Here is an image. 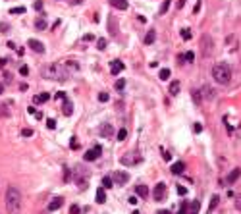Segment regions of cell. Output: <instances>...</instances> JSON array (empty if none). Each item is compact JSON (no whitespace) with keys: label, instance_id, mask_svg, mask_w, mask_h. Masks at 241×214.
Instances as JSON below:
<instances>
[{"label":"cell","instance_id":"d6a6232c","mask_svg":"<svg viewBox=\"0 0 241 214\" xmlns=\"http://www.w3.org/2000/svg\"><path fill=\"white\" fill-rule=\"evenodd\" d=\"M10 14H25V8H23V6H19V8H12V10H10Z\"/></svg>","mask_w":241,"mask_h":214},{"label":"cell","instance_id":"11a10c76","mask_svg":"<svg viewBox=\"0 0 241 214\" xmlns=\"http://www.w3.org/2000/svg\"><path fill=\"white\" fill-rule=\"evenodd\" d=\"M83 39H85V41H93V39H95V37H93V35H91V33H89V35H85V37H83Z\"/></svg>","mask_w":241,"mask_h":214},{"label":"cell","instance_id":"5b68a950","mask_svg":"<svg viewBox=\"0 0 241 214\" xmlns=\"http://www.w3.org/2000/svg\"><path fill=\"white\" fill-rule=\"evenodd\" d=\"M100 152H102V147H100V145H95L93 149H89V151L85 152L83 158H85L87 162H93V160H97L98 156H100Z\"/></svg>","mask_w":241,"mask_h":214},{"label":"cell","instance_id":"4dcf8cb0","mask_svg":"<svg viewBox=\"0 0 241 214\" xmlns=\"http://www.w3.org/2000/svg\"><path fill=\"white\" fill-rule=\"evenodd\" d=\"M97 48H98V50H104V48H106V39H98V41H97Z\"/></svg>","mask_w":241,"mask_h":214},{"label":"cell","instance_id":"bcb514c9","mask_svg":"<svg viewBox=\"0 0 241 214\" xmlns=\"http://www.w3.org/2000/svg\"><path fill=\"white\" fill-rule=\"evenodd\" d=\"M193 131H195V133L203 131V123H195V126H193Z\"/></svg>","mask_w":241,"mask_h":214},{"label":"cell","instance_id":"d4e9b609","mask_svg":"<svg viewBox=\"0 0 241 214\" xmlns=\"http://www.w3.org/2000/svg\"><path fill=\"white\" fill-rule=\"evenodd\" d=\"M154 39H156V33H154V31H148V33H147V37H145V44L154 42Z\"/></svg>","mask_w":241,"mask_h":214},{"label":"cell","instance_id":"816d5d0a","mask_svg":"<svg viewBox=\"0 0 241 214\" xmlns=\"http://www.w3.org/2000/svg\"><path fill=\"white\" fill-rule=\"evenodd\" d=\"M128 201H129V202H131V205H137V202H139V201H137V197H129V199H128Z\"/></svg>","mask_w":241,"mask_h":214},{"label":"cell","instance_id":"3957f363","mask_svg":"<svg viewBox=\"0 0 241 214\" xmlns=\"http://www.w3.org/2000/svg\"><path fill=\"white\" fill-rule=\"evenodd\" d=\"M212 79L218 85H228L229 79H232V67H229L226 62H218L212 67Z\"/></svg>","mask_w":241,"mask_h":214},{"label":"cell","instance_id":"7c38bea8","mask_svg":"<svg viewBox=\"0 0 241 214\" xmlns=\"http://www.w3.org/2000/svg\"><path fill=\"white\" fill-rule=\"evenodd\" d=\"M100 135H102V137H112V135H114V127L110 126V123H102V126H100Z\"/></svg>","mask_w":241,"mask_h":214},{"label":"cell","instance_id":"f6af8a7d","mask_svg":"<svg viewBox=\"0 0 241 214\" xmlns=\"http://www.w3.org/2000/svg\"><path fill=\"white\" fill-rule=\"evenodd\" d=\"M185 60H187V62H193V60H195V54H193L191 50H189V52L185 54Z\"/></svg>","mask_w":241,"mask_h":214},{"label":"cell","instance_id":"f546056e","mask_svg":"<svg viewBox=\"0 0 241 214\" xmlns=\"http://www.w3.org/2000/svg\"><path fill=\"white\" fill-rule=\"evenodd\" d=\"M35 27H37V29H41V31H43V29H47V21H44V19H37V21H35Z\"/></svg>","mask_w":241,"mask_h":214},{"label":"cell","instance_id":"d6986e66","mask_svg":"<svg viewBox=\"0 0 241 214\" xmlns=\"http://www.w3.org/2000/svg\"><path fill=\"white\" fill-rule=\"evenodd\" d=\"M135 193L139 195L141 199H147L148 197V189H147V185H137L135 187Z\"/></svg>","mask_w":241,"mask_h":214},{"label":"cell","instance_id":"7a4b0ae2","mask_svg":"<svg viewBox=\"0 0 241 214\" xmlns=\"http://www.w3.org/2000/svg\"><path fill=\"white\" fill-rule=\"evenodd\" d=\"M41 73H43L44 79H54V81H66L68 79V70H66V66H62V64L43 66Z\"/></svg>","mask_w":241,"mask_h":214},{"label":"cell","instance_id":"9f6ffc18","mask_svg":"<svg viewBox=\"0 0 241 214\" xmlns=\"http://www.w3.org/2000/svg\"><path fill=\"white\" fill-rule=\"evenodd\" d=\"M158 214H170V210H160Z\"/></svg>","mask_w":241,"mask_h":214},{"label":"cell","instance_id":"e575fe53","mask_svg":"<svg viewBox=\"0 0 241 214\" xmlns=\"http://www.w3.org/2000/svg\"><path fill=\"white\" fill-rule=\"evenodd\" d=\"M187 208H189V205H187V202H183V205L179 207V210H178V214H187Z\"/></svg>","mask_w":241,"mask_h":214},{"label":"cell","instance_id":"9a60e30c","mask_svg":"<svg viewBox=\"0 0 241 214\" xmlns=\"http://www.w3.org/2000/svg\"><path fill=\"white\" fill-rule=\"evenodd\" d=\"M172 174H176V176H181L183 174V170H185V164L183 162H176V164H172Z\"/></svg>","mask_w":241,"mask_h":214},{"label":"cell","instance_id":"8d00e7d4","mask_svg":"<svg viewBox=\"0 0 241 214\" xmlns=\"http://www.w3.org/2000/svg\"><path fill=\"white\" fill-rule=\"evenodd\" d=\"M98 100L100 102H108V93H98Z\"/></svg>","mask_w":241,"mask_h":214},{"label":"cell","instance_id":"d590c367","mask_svg":"<svg viewBox=\"0 0 241 214\" xmlns=\"http://www.w3.org/2000/svg\"><path fill=\"white\" fill-rule=\"evenodd\" d=\"M204 97L208 98V100H212V98H214V95H212V91H210L208 87H204Z\"/></svg>","mask_w":241,"mask_h":214},{"label":"cell","instance_id":"ba28073f","mask_svg":"<svg viewBox=\"0 0 241 214\" xmlns=\"http://www.w3.org/2000/svg\"><path fill=\"white\" fill-rule=\"evenodd\" d=\"M212 52V39L208 35H203V56H210Z\"/></svg>","mask_w":241,"mask_h":214},{"label":"cell","instance_id":"ffe728a7","mask_svg":"<svg viewBox=\"0 0 241 214\" xmlns=\"http://www.w3.org/2000/svg\"><path fill=\"white\" fill-rule=\"evenodd\" d=\"M199 208H201V201H193L187 208V214H199Z\"/></svg>","mask_w":241,"mask_h":214},{"label":"cell","instance_id":"cb8c5ba5","mask_svg":"<svg viewBox=\"0 0 241 214\" xmlns=\"http://www.w3.org/2000/svg\"><path fill=\"white\" fill-rule=\"evenodd\" d=\"M102 187H104V189H110V187H114V182H112V177H108V176H104V177H102Z\"/></svg>","mask_w":241,"mask_h":214},{"label":"cell","instance_id":"9c48e42d","mask_svg":"<svg viewBox=\"0 0 241 214\" xmlns=\"http://www.w3.org/2000/svg\"><path fill=\"white\" fill-rule=\"evenodd\" d=\"M27 47H31V50H35L37 54H43V52H44V44H43L41 41H37V39H29Z\"/></svg>","mask_w":241,"mask_h":214},{"label":"cell","instance_id":"f1b7e54d","mask_svg":"<svg viewBox=\"0 0 241 214\" xmlns=\"http://www.w3.org/2000/svg\"><path fill=\"white\" fill-rule=\"evenodd\" d=\"M70 149H72V151L79 149V141H77V137H72V139H70Z\"/></svg>","mask_w":241,"mask_h":214},{"label":"cell","instance_id":"db71d44e","mask_svg":"<svg viewBox=\"0 0 241 214\" xmlns=\"http://www.w3.org/2000/svg\"><path fill=\"white\" fill-rule=\"evenodd\" d=\"M56 98H60V100H64V98H66V93H58V95H56Z\"/></svg>","mask_w":241,"mask_h":214},{"label":"cell","instance_id":"f907efd6","mask_svg":"<svg viewBox=\"0 0 241 214\" xmlns=\"http://www.w3.org/2000/svg\"><path fill=\"white\" fill-rule=\"evenodd\" d=\"M35 10H43V2H41V0H37V2H35Z\"/></svg>","mask_w":241,"mask_h":214},{"label":"cell","instance_id":"ee69618b","mask_svg":"<svg viewBox=\"0 0 241 214\" xmlns=\"http://www.w3.org/2000/svg\"><path fill=\"white\" fill-rule=\"evenodd\" d=\"M64 182H70V168H64Z\"/></svg>","mask_w":241,"mask_h":214},{"label":"cell","instance_id":"ab89813d","mask_svg":"<svg viewBox=\"0 0 241 214\" xmlns=\"http://www.w3.org/2000/svg\"><path fill=\"white\" fill-rule=\"evenodd\" d=\"M47 127H48V129H54V127H56V122H54L52 118H48V120H47Z\"/></svg>","mask_w":241,"mask_h":214},{"label":"cell","instance_id":"484cf974","mask_svg":"<svg viewBox=\"0 0 241 214\" xmlns=\"http://www.w3.org/2000/svg\"><path fill=\"white\" fill-rule=\"evenodd\" d=\"M168 8H170V0H164L162 6H160V10H158V14H160V16L166 14V12H168Z\"/></svg>","mask_w":241,"mask_h":214},{"label":"cell","instance_id":"30bf717a","mask_svg":"<svg viewBox=\"0 0 241 214\" xmlns=\"http://www.w3.org/2000/svg\"><path fill=\"white\" fill-rule=\"evenodd\" d=\"M62 205H64V199H62V197H54V199L48 202V212H54V210H58Z\"/></svg>","mask_w":241,"mask_h":214},{"label":"cell","instance_id":"836d02e7","mask_svg":"<svg viewBox=\"0 0 241 214\" xmlns=\"http://www.w3.org/2000/svg\"><path fill=\"white\" fill-rule=\"evenodd\" d=\"M114 87H116L118 91H122V89L125 87V79H118V81H116V85H114Z\"/></svg>","mask_w":241,"mask_h":214},{"label":"cell","instance_id":"44dd1931","mask_svg":"<svg viewBox=\"0 0 241 214\" xmlns=\"http://www.w3.org/2000/svg\"><path fill=\"white\" fill-rule=\"evenodd\" d=\"M108 27L112 35H118V23H116V17H108Z\"/></svg>","mask_w":241,"mask_h":214},{"label":"cell","instance_id":"e0dca14e","mask_svg":"<svg viewBox=\"0 0 241 214\" xmlns=\"http://www.w3.org/2000/svg\"><path fill=\"white\" fill-rule=\"evenodd\" d=\"M97 202H98V205H104V202H106V193H104V187H98V189H97Z\"/></svg>","mask_w":241,"mask_h":214},{"label":"cell","instance_id":"ac0fdd59","mask_svg":"<svg viewBox=\"0 0 241 214\" xmlns=\"http://www.w3.org/2000/svg\"><path fill=\"white\" fill-rule=\"evenodd\" d=\"M179 89H181L179 81H172V83H170V95H172V97H178V95H179Z\"/></svg>","mask_w":241,"mask_h":214},{"label":"cell","instance_id":"603a6c76","mask_svg":"<svg viewBox=\"0 0 241 214\" xmlns=\"http://www.w3.org/2000/svg\"><path fill=\"white\" fill-rule=\"evenodd\" d=\"M170 70H168V67H164V70H160V73H158V77H160V79H162V81H168L170 79Z\"/></svg>","mask_w":241,"mask_h":214},{"label":"cell","instance_id":"52a82bcc","mask_svg":"<svg viewBox=\"0 0 241 214\" xmlns=\"http://www.w3.org/2000/svg\"><path fill=\"white\" fill-rule=\"evenodd\" d=\"M112 182H114V183H118V185H123V183H128V182H129V174H128V172H114Z\"/></svg>","mask_w":241,"mask_h":214},{"label":"cell","instance_id":"b9f144b4","mask_svg":"<svg viewBox=\"0 0 241 214\" xmlns=\"http://www.w3.org/2000/svg\"><path fill=\"white\" fill-rule=\"evenodd\" d=\"M178 195H187V189L183 185H178Z\"/></svg>","mask_w":241,"mask_h":214},{"label":"cell","instance_id":"680465c9","mask_svg":"<svg viewBox=\"0 0 241 214\" xmlns=\"http://www.w3.org/2000/svg\"><path fill=\"white\" fill-rule=\"evenodd\" d=\"M133 214H141V212H139V210H135V212H133Z\"/></svg>","mask_w":241,"mask_h":214},{"label":"cell","instance_id":"681fc988","mask_svg":"<svg viewBox=\"0 0 241 214\" xmlns=\"http://www.w3.org/2000/svg\"><path fill=\"white\" fill-rule=\"evenodd\" d=\"M27 112H29L31 116H37V110H35V106H29V108H27Z\"/></svg>","mask_w":241,"mask_h":214},{"label":"cell","instance_id":"2e32d148","mask_svg":"<svg viewBox=\"0 0 241 214\" xmlns=\"http://www.w3.org/2000/svg\"><path fill=\"white\" fill-rule=\"evenodd\" d=\"M48 98H50L48 93H41V95H35V97H33V102H35V104H43V102H47Z\"/></svg>","mask_w":241,"mask_h":214},{"label":"cell","instance_id":"4316f807","mask_svg":"<svg viewBox=\"0 0 241 214\" xmlns=\"http://www.w3.org/2000/svg\"><path fill=\"white\" fill-rule=\"evenodd\" d=\"M191 29H181V39L183 41H191Z\"/></svg>","mask_w":241,"mask_h":214},{"label":"cell","instance_id":"c3c4849f","mask_svg":"<svg viewBox=\"0 0 241 214\" xmlns=\"http://www.w3.org/2000/svg\"><path fill=\"white\" fill-rule=\"evenodd\" d=\"M193 98H195V102H201V98H199V91H193Z\"/></svg>","mask_w":241,"mask_h":214},{"label":"cell","instance_id":"7bdbcfd3","mask_svg":"<svg viewBox=\"0 0 241 214\" xmlns=\"http://www.w3.org/2000/svg\"><path fill=\"white\" fill-rule=\"evenodd\" d=\"M235 208L241 212V195H237V197H235Z\"/></svg>","mask_w":241,"mask_h":214},{"label":"cell","instance_id":"60d3db41","mask_svg":"<svg viewBox=\"0 0 241 214\" xmlns=\"http://www.w3.org/2000/svg\"><path fill=\"white\" fill-rule=\"evenodd\" d=\"M19 73H21V75H29V67H27V66H21V67H19Z\"/></svg>","mask_w":241,"mask_h":214},{"label":"cell","instance_id":"6f0895ef","mask_svg":"<svg viewBox=\"0 0 241 214\" xmlns=\"http://www.w3.org/2000/svg\"><path fill=\"white\" fill-rule=\"evenodd\" d=\"M2 91H4V85H2V83H0V95H2Z\"/></svg>","mask_w":241,"mask_h":214},{"label":"cell","instance_id":"83f0119b","mask_svg":"<svg viewBox=\"0 0 241 214\" xmlns=\"http://www.w3.org/2000/svg\"><path fill=\"white\" fill-rule=\"evenodd\" d=\"M218 201H220V199H218V195H214V197L210 199V207H208V214H210V212L214 210V207L218 205Z\"/></svg>","mask_w":241,"mask_h":214},{"label":"cell","instance_id":"5bb4252c","mask_svg":"<svg viewBox=\"0 0 241 214\" xmlns=\"http://www.w3.org/2000/svg\"><path fill=\"white\" fill-rule=\"evenodd\" d=\"M110 6L116 10H128V0H110Z\"/></svg>","mask_w":241,"mask_h":214},{"label":"cell","instance_id":"8fae6325","mask_svg":"<svg viewBox=\"0 0 241 214\" xmlns=\"http://www.w3.org/2000/svg\"><path fill=\"white\" fill-rule=\"evenodd\" d=\"M239 176H241V168H235V170H232V172L228 174V177H226V182H228L229 185H232V183H235L237 179H239Z\"/></svg>","mask_w":241,"mask_h":214},{"label":"cell","instance_id":"7402d4cb","mask_svg":"<svg viewBox=\"0 0 241 214\" xmlns=\"http://www.w3.org/2000/svg\"><path fill=\"white\" fill-rule=\"evenodd\" d=\"M64 114H66V116H72V114H73V104H72L68 98H64Z\"/></svg>","mask_w":241,"mask_h":214},{"label":"cell","instance_id":"1f68e13d","mask_svg":"<svg viewBox=\"0 0 241 214\" xmlns=\"http://www.w3.org/2000/svg\"><path fill=\"white\" fill-rule=\"evenodd\" d=\"M125 137H128V131L122 127V129L118 131V141H125Z\"/></svg>","mask_w":241,"mask_h":214},{"label":"cell","instance_id":"4fadbf2b","mask_svg":"<svg viewBox=\"0 0 241 214\" xmlns=\"http://www.w3.org/2000/svg\"><path fill=\"white\" fill-rule=\"evenodd\" d=\"M122 70H123V62L114 60V62H112V66H110V73H112V75H118Z\"/></svg>","mask_w":241,"mask_h":214},{"label":"cell","instance_id":"7dc6e473","mask_svg":"<svg viewBox=\"0 0 241 214\" xmlns=\"http://www.w3.org/2000/svg\"><path fill=\"white\" fill-rule=\"evenodd\" d=\"M8 29H10V25H8V23H0V31H2V33H6Z\"/></svg>","mask_w":241,"mask_h":214},{"label":"cell","instance_id":"74e56055","mask_svg":"<svg viewBox=\"0 0 241 214\" xmlns=\"http://www.w3.org/2000/svg\"><path fill=\"white\" fill-rule=\"evenodd\" d=\"M79 212H81V208H79L77 205H72L70 207V214H79Z\"/></svg>","mask_w":241,"mask_h":214},{"label":"cell","instance_id":"f5cc1de1","mask_svg":"<svg viewBox=\"0 0 241 214\" xmlns=\"http://www.w3.org/2000/svg\"><path fill=\"white\" fill-rule=\"evenodd\" d=\"M185 2H187V0H178V8H183V6H185Z\"/></svg>","mask_w":241,"mask_h":214},{"label":"cell","instance_id":"8992f818","mask_svg":"<svg viewBox=\"0 0 241 214\" xmlns=\"http://www.w3.org/2000/svg\"><path fill=\"white\" fill-rule=\"evenodd\" d=\"M153 197H154V201H164V197H166V183L164 182H160V183L154 185Z\"/></svg>","mask_w":241,"mask_h":214},{"label":"cell","instance_id":"6da1fadb","mask_svg":"<svg viewBox=\"0 0 241 214\" xmlns=\"http://www.w3.org/2000/svg\"><path fill=\"white\" fill-rule=\"evenodd\" d=\"M21 191L16 185H10L6 189V210L8 214H19L21 212Z\"/></svg>","mask_w":241,"mask_h":214},{"label":"cell","instance_id":"f35d334b","mask_svg":"<svg viewBox=\"0 0 241 214\" xmlns=\"http://www.w3.org/2000/svg\"><path fill=\"white\" fill-rule=\"evenodd\" d=\"M21 135H23V137H33V129H29V127H25L23 131H21Z\"/></svg>","mask_w":241,"mask_h":214},{"label":"cell","instance_id":"277c9868","mask_svg":"<svg viewBox=\"0 0 241 214\" xmlns=\"http://www.w3.org/2000/svg\"><path fill=\"white\" fill-rule=\"evenodd\" d=\"M139 162H143V156L135 151L125 152L123 156H120V164H123V166H137Z\"/></svg>","mask_w":241,"mask_h":214}]
</instances>
